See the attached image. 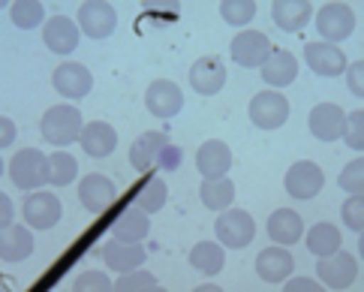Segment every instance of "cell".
Here are the masks:
<instances>
[{
    "instance_id": "obj_1",
    "label": "cell",
    "mask_w": 364,
    "mask_h": 292,
    "mask_svg": "<svg viewBox=\"0 0 364 292\" xmlns=\"http://www.w3.org/2000/svg\"><path fill=\"white\" fill-rule=\"evenodd\" d=\"M129 163H133L139 172H175L181 166V151L175 148L172 142H168L166 132H141V136L133 142V148H129Z\"/></svg>"
},
{
    "instance_id": "obj_2",
    "label": "cell",
    "mask_w": 364,
    "mask_h": 292,
    "mask_svg": "<svg viewBox=\"0 0 364 292\" xmlns=\"http://www.w3.org/2000/svg\"><path fill=\"white\" fill-rule=\"evenodd\" d=\"M82 112L75 105H51L43 115V139L55 148H63L75 139H82Z\"/></svg>"
},
{
    "instance_id": "obj_3",
    "label": "cell",
    "mask_w": 364,
    "mask_h": 292,
    "mask_svg": "<svg viewBox=\"0 0 364 292\" xmlns=\"http://www.w3.org/2000/svg\"><path fill=\"white\" fill-rule=\"evenodd\" d=\"M9 178L16 181V187H21V190H36V187H43L46 181H51V160L40 148H24L12 157Z\"/></svg>"
},
{
    "instance_id": "obj_4",
    "label": "cell",
    "mask_w": 364,
    "mask_h": 292,
    "mask_svg": "<svg viewBox=\"0 0 364 292\" xmlns=\"http://www.w3.org/2000/svg\"><path fill=\"white\" fill-rule=\"evenodd\" d=\"M316 274L325 286L346 289V286H353L355 277H358V259L353 254H343V250H334L328 256H319Z\"/></svg>"
},
{
    "instance_id": "obj_5",
    "label": "cell",
    "mask_w": 364,
    "mask_h": 292,
    "mask_svg": "<svg viewBox=\"0 0 364 292\" xmlns=\"http://www.w3.org/2000/svg\"><path fill=\"white\" fill-rule=\"evenodd\" d=\"M289 118V100L280 90H262L250 100V121L259 130H277Z\"/></svg>"
},
{
    "instance_id": "obj_6",
    "label": "cell",
    "mask_w": 364,
    "mask_h": 292,
    "mask_svg": "<svg viewBox=\"0 0 364 292\" xmlns=\"http://www.w3.org/2000/svg\"><path fill=\"white\" fill-rule=\"evenodd\" d=\"M217 238H220V244H226V247H247L253 241V235H256V223L253 217L247 214V211L241 208H232V211H223V214L217 217Z\"/></svg>"
},
{
    "instance_id": "obj_7",
    "label": "cell",
    "mask_w": 364,
    "mask_h": 292,
    "mask_svg": "<svg viewBox=\"0 0 364 292\" xmlns=\"http://www.w3.org/2000/svg\"><path fill=\"white\" fill-rule=\"evenodd\" d=\"M271 51H274V46H271V39L262 31H241L232 39L229 55L241 66H262L271 58Z\"/></svg>"
},
{
    "instance_id": "obj_8",
    "label": "cell",
    "mask_w": 364,
    "mask_h": 292,
    "mask_svg": "<svg viewBox=\"0 0 364 292\" xmlns=\"http://www.w3.org/2000/svg\"><path fill=\"white\" fill-rule=\"evenodd\" d=\"M316 31L325 39H328V46L331 43H341V39H346V36H353V31H355L353 9H349L346 4H328V6H322L319 16H316Z\"/></svg>"
},
{
    "instance_id": "obj_9",
    "label": "cell",
    "mask_w": 364,
    "mask_h": 292,
    "mask_svg": "<svg viewBox=\"0 0 364 292\" xmlns=\"http://www.w3.org/2000/svg\"><path fill=\"white\" fill-rule=\"evenodd\" d=\"M190 85L202 97H214L217 90L226 85V63H223V58H217V55L199 58L196 63L190 66Z\"/></svg>"
},
{
    "instance_id": "obj_10",
    "label": "cell",
    "mask_w": 364,
    "mask_h": 292,
    "mask_svg": "<svg viewBox=\"0 0 364 292\" xmlns=\"http://www.w3.org/2000/svg\"><path fill=\"white\" fill-rule=\"evenodd\" d=\"M55 88H58L60 97L82 100V97H87V90L94 88V75H90V70L85 63H75V61L60 63L55 70Z\"/></svg>"
},
{
    "instance_id": "obj_11",
    "label": "cell",
    "mask_w": 364,
    "mask_h": 292,
    "mask_svg": "<svg viewBox=\"0 0 364 292\" xmlns=\"http://www.w3.org/2000/svg\"><path fill=\"white\" fill-rule=\"evenodd\" d=\"M114 24H118V12L112 9V4H102V0H94V4H82V9H79V28L90 39H106V36H112Z\"/></svg>"
},
{
    "instance_id": "obj_12",
    "label": "cell",
    "mask_w": 364,
    "mask_h": 292,
    "mask_svg": "<svg viewBox=\"0 0 364 292\" xmlns=\"http://www.w3.org/2000/svg\"><path fill=\"white\" fill-rule=\"evenodd\" d=\"M325 184V175L316 163L310 160H301L295 163L289 172H286V193L292 199H314Z\"/></svg>"
},
{
    "instance_id": "obj_13",
    "label": "cell",
    "mask_w": 364,
    "mask_h": 292,
    "mask_svg": "<svg viewBox=\"0 0 364 292\" xmlns=\"http://www.w3.org/2000/svg\"><path fill=\"white\" fill-rule=\"evenodd\" d=\"M21 214L33 229H51V226H58V220H60V199L55 193L40 190V193L24 199Z\"/></svg>"
},
{
    "instance_id": "obj_14",
    "label": "cell",
    "mask_w": 364,
    "mask_h": 292,
    "mask_svg": "<svg viewBox=\"0 0 364 292\" xmlns=\"http://www.w3.org/2000/svg\"><path fill=\"white\" fill-rule=\"evenodd\" d=\"M304 61L307 66L314 70L316 75L322 78H334L346 70V58L343 51L337 46H328V43H307L304 46Z\"/></svg>"
},
{
    "instance_id": "obj_15",
    "label": "cell",
    "mask_w": 364,
    "mask_h": 292,
    "mask_svg": "<svg viewBox=\"0 0 364 292\" xmlns=\"http://www.w3.org/2000/svg\"><path fill=\"white\" fill-rule=\"evenodd\" d=\"M295 268V259L292 254L286 250L283 244H274V247H265L262 254L256 256V274L262 277L265 283H280L286 277L292 274Z\"/></svg>"
},
{
    "instance_id": "obj_16",
    "label": "cell",
    "mask_w": 364,
    "mask_h": 292,
    "mask_svg": "<svg viewBox=\"0 0 364 292\" xmlns=\"http://www.w3.org/2000/svg\"><path fill=\"white\" fill-rule=\"evenodd\" d=\"M310 132L322 142H334L343 136V127H346V115L341 105L334 103H319L314 112H310Z\"/></svg>"
},
{
    "instance_id": "obj_17",
    "label": "cell",
    "mask_w": 364,
    "mask_h": 292,
    "mask_svg": "<svg viewBox=\"0 0 364 292\" xmlns=\"http://www.w3.org/2000/svg\"><path fill=\"white\" fill-rule=\"evenodd\" d=\"M100 256L106 259V265L112 271H121V274H127V271H136L141 262H145V247H141L139 241H109V244H102V250H100Z\"/></svg>"
},
{
    "instance_id": "obj_18",
    "label": "cell",
    "mask_w": 364,
    "mask_h": 292,
    "mask_svg": "<svg viewBox=\"0 0 364 292\" xmlns=\"http://www.w3.org/2000/svg\"><path fill=\"white\" fill-rule=\"evenodd\" d=\"M145 103L151 115L157 118H172L181 112V105H184V94H181V88L175 82H168V78H157V82H151L148 94H145Z\"/></svg>"
},
{
    "instance_id": "obj_19",
    "label": "cell",
    "mask_w": 364,
    "mask_h": 292,
    "mask_svg": "<svg viewBox=\"0 0 364 292\" xmlns=\"http://www.w3.org/2000/svg\"><path fill=\"white\" fill-rule=\"evenodd\" d=\"M114 196H118V187L106 175H87L79 184V199L90 214H102L114 202Z\"/></svg>"
},
{
    "instance_id": "obj_20",
    "label": "cell",
    "mask_w": 364,
    "mask_h": 292,
    "mask_svg": "<svg viewBox=\"0 0 364 292\" xmlns=\"http://www.w3.org/2000/svg\"><path fill=\"white\" fill-rule=\"evenodd\" d=\"M196 166L205 178H226V172L232 166V151L226 148V142L208 139L196 154Z\"/></svg>"
},
{
    "instance_id": "obj_21",
    "label": "cell",
    "mask_w": 364,
    "mask_h": 292,
    "mask_svg": "<svg viewBox=\"0 0 364 292\" xmlns=\"http://www.w3.org/2000/svg\"><path fill=\"white\" fill-rule=\"evenodd\" d=\"M262 70V78L271 85V88H286V85H292L295 82V75H298V61L292 51H286V48H274L271 51V58L259 66Z\"/></svg>"
},
{
    "instance_id": "obj_22",
    "label": "cell",
    "mask_w": 364,
    "mask_h": 292,
    "mask_svg": "<svg viewBox=\"0 0 364 292\" xmlns=\"http://www.w3.org/2000/svg\"><path fill=\"white\" fill-rule=\"evenodd\" d=\"M43 39L55 55H70V51H75V46H79V28H75L67 16H55V19H48V24L43 28Z\"/></svg>"
},
{
    "instance_id": "obj_23",
    "label": "cell",
    "mask_w": 364,
    "mask_h": 292,
    "mask_svg": "<svg viewBox=\"0 0 364 292\" xmlns=\"http://www.w3.org/2000/svg\"><path fill=\"white\" fill-rule=\"evenodd\" d=\"M271 16H274L280 31L298 33L310 21V16H314V6H310L307 0H277V4L271 6Z\"/></svg>"
},
{
    "instance_id": "obj_24",
    "label": "cell",
    "mask_w": 364,
    "mask_h": 292,
    "mask_svg": "<svg viewBox=\"0 0 364 292\" xmlns=\"http://www.w3.org/2000/svg\"><path fill=\"white\" fill-rule=\"evenodd\" d=\"M301 232H304V223L292 208H280L268 220V235L274 244H295Z\"/></svg>"
},
{
    "instance_id": "obj_25",
    "label": "cell",
    "mask_w": 364,
    "mask_h": 292,
    "mask_svg": "<svg viewBox=\"0 0 364 292\" xmlns=\"http://www.w3.org/2000/svg\"><path fill=\"white\" fill-rule=\"evenodd\" d=\"M82 148L90 154V157H109L118 145V132H114L106 121H94L82 130Z\"/></svg>"
},
{
    "instance_id": "obj_26",
    "label": "cell",
    "mask_w": 364,
    "mask_h": 292,
    "mask_svg": "<svg viewBox=\"0 0 364 292\" xmlns=\"http://www.w3.org/2000/svg\"><path fill=\"white\" fill-rule=\"evenodd\" d=\"M151 229V220H148V211H141L139 205L121 211V217L114 220V229L112 235L118 238V241H141V238L148 235Z\"/></svg>"
},
{
    "instance_id": "obj_27",
    "label": "cell",
    "mask_w": 364,
    "mask_h": 292,
    "mask_svg": "<svg viewBox=\"0 0 364 292\" xmlns=\"http://www.w3.org/2000/svg\"><path fill=\"white\" fill-rule=\"evenodd\" d=\"M33 254V235L24 226H6L4 241H0V256L4 262H21Z\"/></svg>"
},
{
    "instance_id": "obj_28",
    "label": "cell",
    "mask_w": 364,
    "mask_h": 292,
    "mask_svg": "<svg viewBox=\"0 0 364 292\" xmlns=\"http://www.w3.org/2000/svg\"><path fill=\"white\" fill-rule=\"evenodd\" d=\"M190 265L196 271L202 274H217V271H223V265H226V254H223V247L214 244V241H202L190 250Z\"/></svg>"
},
{
    "instance_id": "obj_29",
    "label": "cell",
    "mask_w": 364,
    "mask_h": 292,
    "mask_svg": "<svg viewBox=\"0 0 364 292\" xmlns=\"http://www.w3.org/2000/svg\"><path fill=\"white\" fill-rule=\"evenodd\" d=\"M199 196L211 211H226L232 205V199H235V184L229 178H205Z\"/></svg>"
},
{
    "instance_id": "obj_30",
    "label": "cell",
    "mask_w": 364,
    "mask_h": 292,
    "mask_svg": "<svg viewBox=\"0 0 364 292\" xmlns=\"http://www.w3.org/2000/svg\"><path fill=\"white\" fill-rule=\"evenodd\" d=\"M307 250L316 256H328L334 250H341V232L331 223H316L314 229L307 232Z\"/></svg>"
},
{
    "instance_id": "obj_31",
    "label": "cell",
    "mask_w": 364,
    "mask_h": 292,
    "mask_svg": "<svg viewBox=\"0 0 364 292\" xmlns=\"http://www.w3.org/2000/svg\"><path fill=\"white\" fill-rule=\"evenodd\" d=\"M166 199H168V187H166V181L163 178H157V175H151L148 181H145V187L139 190V196H136V205L141 208V211H160L163 205H166Z\"/></svg>"
},
{
    "instance_id": "obj_32",
    "label": "cell",
    "mask_w": 364,
    "mask_h": 292,
    "mask_svg": "<svg viewBox=\"0 0 364 292\" xmlns=\"http://www.w3.org/2000/svg\"><path fill=\"white\" fill-rule=\"evenodd\" d=\"M48 160H51V184H55V187H67V184H73L75 175H79V163H75V157L67 151H55Z\"/></svg>"
},
{
    "instance_id": "obj_33",
    "label": "cell",
    "mask_w": 364,
    "mask_h": 292,
    "mask_svg": "<svg viewBox=\"0 0 364 292\" xmlns=\"http://www.w3.org/2000/svg\"><path fill=\"white\" fill-rule=\"evenodd\" d=\"M43 16H46V9H43V4H36V0H18V4L12 6V21H16V28H21V31L40 28Z\"/></svg>"
},
{
    "instance_id": "obj_34",
    "label": "cell",
    "mask_w": 364,
    "mask_h": 292,
    "mask_svg": "<svg viewBox=\"0 0 364 292\" xmlns=\"http://www.w3.org/2000/svg\"><path fill=\"white\" fill-rule=\"evenodd\" d=\"M220 16H223L232 28H244V24H250V19L256 16V4L253 0H226V4H220Z\"/></svg>"
},
{
    "instance_id": "obj_35",
    "label": "cell",
    "mask_w": 364,
    "mask_h": 292,
    "mask_svg": "<svg viewBox=\"0 0 364 292\" xmlns=\"http://www.w3.org/2000/svg\"><path fill=\"white\" fill-rule=\"evenodd\" d=\"M114 292H139V289H157V277L151 271H127L118 283H112Z\"/></svg>"
},
{
    "instance_id": "obj_36",
    "label": "cell",
    "mask_w": 364,
    "mask_h": 292,
    "mask_svg": "<svg viewBox=\"0 0 364 292\" xmlns=\"http://www.w3.org/2000/svg\"><path fill=\"white\" fill-rule=\"evenodd\" d=\"M341 187L349 193V196H361L364 193V160H353L343 172H341Z\"/></svg>"
},
{
    "instance_id": "obj_37",
    "label": "cell",
    "mask_w": 364,
    "mask_h": 292,
    "mask_svg": "<svg viewBox=\"0 0 364 292\" xmlns=\"http://www.w3.org/2000/svg\"><path fill=\"white\" fill-rule=\"evenodd\" d=\"M343 136H346V145H349V148H355V151L364 148V112H361V109H355L353 115L346 118Z\"/></svg>"
},
{
    "instance_id": "obj_38",
    "label": "cell",
    "mask_w": 364,
    "mask_h": 292,
    "mask_svg": "<svg viewBox=\"0 0 364 292\" xmlns=\"http://www.w3.org/2000/svg\"><path fill=\"white\" fill-rule=\"evenodd\" d=\"M73 289L75 292H109L112 289V281L102 271H85V274H79L73 281Z\"/></svg>"
},
{
    "instance_id": "obj_39",
    "label": "cell",
    "mask_w": 364,
    "mask_h": 292,
    "mask_svg": "<svg viewBox=\"0 0 364 292\" xmlns=\"http://www.w3.org/2000/svg\"><path fill=\"white\" fill-rule=\"evenodd\" d=\"M343 223L353 232H361L364 229V199L361 196H349L346 205H343Z\"/></svg>"
},
{
    "instance_id": "obj_40",
    "label": "cell",
    "mask_w": 364,
    "mask_h": 292,
    "mask_svg": "<svg viewBox=\"0 0 364 292\" xmlns=\"http://www.w3.org/2000/svg\"><path fill=\"white\" fill-rule=\"evenodd\" d=\"M361 73H364V61H355L353 66H349V75H346L349 90H353L355 97H361V94H364V88H361Z\"/></svg>"
},
{
    "instance_id": "obj_41",
    "label": "cell",
    "mask_w": 364,
    "mask_h": 292,
    "mask_svg": "<svg viewBox=\"0 0 364 292\" xmlns=\"http://www.w3.org/2000/svg\"><path fill=\"white\" fill-rule=\"evenodd\" d=\"M322 286L316 281H307V277H298V281L286 283V292H319Z\"/></svg>"
},
{
    "instance_id": "obj_42",
    "label": "cell",
    "mask_w": 364,
    "mask_h": 292,
    "mask_svg": "<svg viewBox=\"0 0 364 292\" xmlns=\"http://www.w3.org/2000/svg\"><path fill=\"white\" fill-rule=\"evenodd\" d=\"M12 226V208H9V199L4 196V229Z\"/></svg>"
},
{
    "instance_id": "obj_43",
    "label": "cell",
    "mask_w": 364,
    "mask_h": 292,
    "mask_svg": "<svg viewBox=\"0 0 364 292\" xmlns=\"http://www.w3.org/2000/svg\"><path fill=\"white\" fill-rule=\"evenodd\" d=\"M4 145H9V139H12V124H9V118H4Z\"/></svg>"
}]
</instances>
